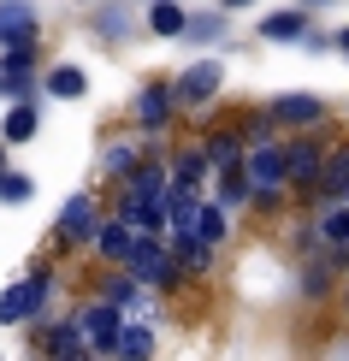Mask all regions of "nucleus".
I'll return each instance as SVG.
<instances>
[{"instance_id": "obj_6", "label": "nucleus", "mask_w": 349, "mask_h": 361, "mask_svg": "<svg viewBox=\"0 0 349 361\" xmlns=\"http://www.w3.org/2000/svg\"><path fill=\"white\" fill-rule=\"evenodd\" d=\"M338 284H343V267L331 261V249L290 261V290H296L302 308H326V302H338Z\"/></svg>"}, {"instance_id": "obj_31", "label": "nucleus", "mask_w": 349, "mask_h": 361, "mask_svg": "<svg viewBox=\"0 0 349 361\" xmlns=\"http://www.w3.org/2000/svg\"><path fill=\"white\" fill-rule=\"evenodd\" d=\"M338 314H343V326H349V273H343V284H338Z\"/></svg>"}, {"instance_id": "obj_26", "label": "nucleus", "mask_w": 349, "mask_h": 361, "mask_svg": "<svg viewBox=\"0 0 349 361\" xmlns=\"http://www.w3.org/2000/svg\"><path fill=\"white\" fill-rule=\"evenodd\" d=\"M154 350H160V326H154V320H136V314H125V326H118V350H113V355L142 361V355H154Z\"/></svg>"}, {"instance_id": "obj_36", "label": "nucleus", "mask_w": 349, "mask_h": 361, "mask_svg": "<svg viewBox=\"0 0 349 361\" xmlns=\"http://www.w3.org/2000/svg\"><path fill=\"white\" fill-rule=\"evenodd\" d=\"M136 6H148V0H136Z\"/></svg>"}, {"instance_id": "obj_28", "label": "nucleus", "mask_w": 349, "mask_h": 361, "mask_svg": "<svg viewBox=\"0 0 349 361\" xmlns=\"http://www.w3.org/2000/svg\"><path fill=\"white\" fill-rule=\"evenodd\" d=\"M349 190V142H338L331 137L326 142V166H320V184H314V202H320V195H343ZM308 202V207H314Z\"/></svg>"}, {"instance_id": "obj_34", "label": "nucleus", "mask_w": 349, "mask_h": 361, "mask_svg": "<svg viewBox=\"0 0 349 361\" xmlns=\"http://www.w3.org/2000/svg\"><path fill=\"white\" fill-rule=\"evenodd\" d=\"M296 6H308V12H326V6H331V0H296Z\"/></svg>"}, {"instance_id": "obj_24", "label": "nucleus", "mask_w": 349, "mask_h": 361, "mask_svg": "<svg viewBox=\"0 0 349 361\" xmlns=\"http://www.w3.org/2000/svg\"><path fill=\"white\" fill-rule=\"evenodd\" d=\"M184 0H148L142 6V36H154V42H178L184 36Z\"/></svg>"}, {"instance_id": "obj_30", "label": "nucleus", "mask_w": 349, "mask_h": 361, "mask_svg": "<svg viewBox=\"0 0 349 361\" xmlns=\"http://www.w3.org/2000/svg\"><path fill=\"white\" fill-rule=\"evenodd\" d=\"M296 48H302V54H338V30L314 18L308 30H302V42H296Z\"/></svg>"}, {"instance_id": "obj_38", "label": "nucleus", "mask_w": 349, "mask_h": 361, "mask_svg": "<svg viewBox=\"0 0 349 361\" xmlns=\"http://www.w3.org/2000/svg\"><path fill=\"white\" fill-rule=\"evenodd\" d=\"M343 113H349V101H343Z\"/></svg>"}, {"instance_id": "obj_22", "label": "nucleus", "mask_w": 349, "mask_h": 361, "mask_svg": "<svg viewBox=\"0 0 349 361\" xmlns=\"http://www.w3.org/2000/svg\"><path fill=\"white\" fill-rule=\"evenodd\" d=\"M83 95H89V71L78 59H59L42 71V101H83Z\"/></svg>"}, {"instance_id": "obj_21", "label": "nucleus", "mask_w": 349, "mask_h": 361, "mask_svg": "<svg viewBox=\"0 0 349 361\" xmlns=\"http://www.w3.org/2000/svg\"><path fill=\"white\" fill-rule=\"evenodd\" d=\"M243 172H249V184H284V137L249 142L243 148Z\"/></svg>"}, {"instance_id": "obj_11", "label": "nucleus", "mask_w": 349, "mask_h": 361, "mask_svg": "<svg viewBox=\"0 0 349 361\" xmlns=\"http://www.w3.org/2000/svg\"><path fill=\"white\" fill-rule=\"evenodd\" d=\"M166 172H172V184L207 190L214 166H207V148H202V137H195V130H184V137H166Z\"/></svg>"}, {"instance_id": "obj_20", "label": "nucleus", "mask_w": 349, "mask_h": 361, "mask_svg": "<svg viewBox=\"0 0 349 361\" xmlns=\"http://www.w3.org/2000/svg\"><path fill=\"white\" fill-rule=\"evenodd\" d=\"M42 36V6L36 0H0V48Z\"/></svg>"}, {"instance_id": "obj_14", "label": "nucleus", "mask_w": 349, "mask_h": 361, "mask_svg": "<svg viewBox=\"0 0 349 361\" xmlns=\"http://www.w3.org/2000/svg\"><path fill=\"white\" fill-rule=\"evenodd\" d=\"M308 24H314V12L296 6V0H284V6H272V12H261V18H255V36H261L267 48H296Z\"/></svg>"}, {"instance_id": "obj_4", "label": "nucleus", "mask_w": 349, "mask_h": 361, "mask_svg": "<svg viewBox=\"0 0 349 361\" xmlns=\"http://www.w3.org/2000/svg\"><path fill=\"white\" fill-rule=\"evenodd\" d=\"M130 125L142 130V137H178V125H184V113H178V101H172V83L166 78H142L136 83V95H130Z\"/></svg>"}, {"instance_id": "obj_35", "label": "nucleus", "mask_w": 349, "mask_h": 361, "mask_svg": "<svg viewBox=\"0 0 349 361\" xmlns=\"http://www.w3.org/2000/svg\"><path fill=\"white\" fill-rule=\"evenodd\" d=\"M71 6H83V12H89V6H95V0H71Z\"/></svg>"}, {"instance_id": "obj_10", "label": "nucleus", "mask_w": 349, "mask_h": 361, "mask_svg": "<svg viewBox=\"0 0 349 361\" xmlns=\"http://www.w3.org/2000/svg\"><path fill=\"white\" fill-rule=\"evenodd\" d=\"M136 0H95V6H89V36L101 42V48H125L130 36H142V18H136Z\"/></svg>"}, {"instance_id": "obj_5", "label": "nucleus", "mask_w": 349, "mask_h": 361, "mask_svg": "<svg viewBox=\"0 0 349 361\" xmlns=\"http://www.w3.org/2000/svg\"><path fill=\"white\" fill-rule=\"evenodd\" d=\"M101 219H107V202H101L95 190L66 195V202H59V214H54V243L89 255V243H95V231H101Z\"/></svg>"}, {"instance_id": "obj_15", "label": "nucleus", "mask_w": 349, "mask_h": 361, "mask_svg": "<svg viewBox=\"0 0 349 361\" xmlns=\"http://www.w3.org/2000/svg\"><path fill=\"white\" fill-rule=\"evenodd\" d=\"M225 36H231V12L214 0V6H190V12H184V36H178V42L207 54V48H219Z\"/></svg>"}, {"instance_id": "obj_2", "label": "nucleus", "mask_w": 349, "mask_h": 361, "mask_svg": "<svg viewBox=\"0 0 349 361\" xmlns=\"http://www.w3.org/2000/svg\"><path fill=\"white\" fill-rule=\"evenodd\" d=\"M166 83H172L178 113H207V107H219V101H225V83H231V71H225V54H219V48H207V54L184 59V66H178Z\"/></svg>"}, {"instance_id": "obj_12", "label": "nucleus", "mask_w": 349, "mask_h": 361, "mask_svg": "<svg viewBox=\"0 0 349 361\" xmlns=\"http://www.w3.org/2000/svg\"><path fill=\"white\" fill-rule=\"evenodd\" d=\"M166 243H172V261H178V273H184V284H202V279H214V267H219V249L207 243L202 231H166Z\"/></svg>"}, {"instance_id": "obj_17", "label": "nucleus", "mask_w": 349, "mask_h": 361, "mask_svg": "<svg viewBox=\"0 0 349 361\" xmlns=\"http://www.w3.org/2000/svg\"><path fill=\"white\" fill-rule=\"evenodd\" d=\"M42 137V95H24V101H6L0 113V142L6 148H24Z\"/></svg>"}, {"instance_id": "obj_16", "label": "nucleus", "mask_w": 349, "mask_h": 361, "mask_svg": "<svg viewBox=\"0 0 349 361\" xmlns=\"http://www.w3.org/2000/svg\"><path fill=\"white\" fill-rule=\"evenodd\" d=\"M290 207H296L290 184H255V190H249V207H243V219H249V225H261V231H278Z\"/></svg>"}, {"instance_id": "obj_29", "label": "nucleus", "mask_w": 349, "mask_h": 361, "mask_svg": "<svg viewBox=\"0 0 349 361\" xmlns=\"http://www.w3.org/2000/svg\"><path fill=\"white\" fill-rule=\"evenodd\" d=\"M30 195H36V178H30V172H18V166L0 172V207H24Z\"/></svg>"}, {"instance_id": "obj_37", "label": "nucleus", "mask_w": 349, "mask_h": 361, "mask_svg": "<svg viewBox=\"0 0 349 361\" xmlns=\"http://www.w3.org/2000/svg\"><path fill=\"white\" fill-rule=\"evenodd\" d=\"M343 202H349V190H343Z\"/></svg>"}, {"instance_id": "obj_25", "label": "nucleus", "mask_w": 349, "mask_h": 361, "mask_svg": "<svg viewBox=\"0 0 349 361\" xmlns=\"http://www.w3.org/2000/svg\"><path fill=\"white\" fill-rule=\"evenodd\" d=\"M195 231H202L214 249H231V237H237V214H231L225 202H214V195H202V214H195Z\"/></svg>"}, {"instance_id": "obj_33", "label": "nucleus", "mask_w": 349, "mask_h": 361, "mask_svg": "<svg viewBox=\"0 0 349 361\" xmlns=\"http://www.w3.org/2000/svg\"><path fill=\"white\" fill-rule=\"evenodd\" d=\"M338 54L349 59V24H338Z\"/></svg>"}, {"instance_id": "obj_7", "label": "nucleus", "mask_w": 349, "mask_h": 361, "mask_svg": "<svg viewBox=\"0 0 349 361\" xmlns=\"http://www.w3.org/2000/svg\"><path fill=\"white\" fill-rule=\"evenodd\" d=\"M125 267H130L142 284H154L160 296H172L178 284H184V273H178V261H172V243H166V237H154V231H136Z\"/></svg>"}, {"instance_id": "obj_27", "label": "nucleus", "mask_w": 349, "mask_h": 361, "mask_svg": "<svg viewBox=\"0 0 349 361\" xmlns=\"http://www.w3.org/2000/svg\"><path fill=\"white\" fill-rule=\"evenodd\" d=\"M249 172H243V166H219L214 178H207V195H214V202H225V207H231V214L243 219V207H249Z\"/></svg>"}, {"instance_id": "obj_3", "label": "nucleus", "mask_w": 349, "mask_h": 361, "mask_svg": "<svg viewBox=\"0 0 349 361\" xmlns=\"http://www.w3.org/2000/svg\"><path fill=\"white\" fill-rule=\"evenodd\" d=\"M326 142L331 130H284V184H290L296 207L314 202V184H320V166H326Z\"/></svg>"}, {"instance_id": "obj_18", "label": "nucleus", "mask_w": 349, "mask_h": 361, "mask_svg": "<svg viewBox=\"0 0 349 361\" xmlns=\"http://www.w3.org/2000/svg\"><path fill=\"white\" fill-rule=\"evenodd\" d=\"M36 350H48V355H89V338H83V326H78V314H59V320H36Z\"/></svg>"}, {"instance_id": "obj_13", "label": "nucleus", "mask_w": 349, "mask_h": 361, "mask_svg": "<svg viewBox=\"0 0 349 361\" xmlns=\"http://www.w3.org/2000/svg\"><path fill=\"white\" fill-rule=\"evenodd\" d=\"M148 142H154V137H142L136 125H130V130H113V137L101 142V160H95V166H101V178H107V184L130 178V172H136V160L148 154Z\"/></svg>"}, {"instance_id": "obj_1", "label": "nucleus", "mask_w": 349, "mask_h": 361, "mask_svg": "<svg viewBox=\"0 0 349 361\" xmlns=\"http://www.w3.org/2000/svg\"><path fill=\"white\" fill-rule=\"evenodd\" d=\"M54 290H59V273H54L48 261H30L24 279H12L6 290H0V332H18V326L48 320Z\"/></svg>"}, {"instance_id": "obj_32", "label": "nucleus", "mask_w": 349, "mask_h": 361, "mask_svg": "<svg viewBox=\"0 0 349 361\" xmlns=\"http://www.w3.org/2000/svg\"><path fill=\"white\" fill-rule=\"evenodd\" d=\"M225 12H249V6H261V0H219Z\"/></svg>"}, {"instance_id": "obj_19", "label": "nucleus", "mask_w": 349, "mask_h": 361, "mask_svg": "<svg viewBox=\"0 0 349 361\" xmlns=\"http://www.w3.org/2000/svg\"><path fill=\"white\" fill-rule=\"evenodd\" d=\"M130 243H136V225L118 219V214H107V219H101V231H95V243H89V255H95L101 267H125L130 261Z\"/></svg>"}, {"instance_id": "obj_8", "label": "nucleus", "mask_w": 349, "mask_h": 361, "mask_svg": "<svg viewBox=\"0 0 349 361\" xmlns=\"http://www.w3.org/2000/svg\"><path fill=\"white\" fill-rule=\"evenodd\" d=\"M267 113L278 118V130H320V125H331V101L314 95V89H278V95L267 101Z\"/></svg>"}, {"instance_id": "obj_9", "label": "nucleus", "mask_w": 349, "mask_h": 361, "mask_svg": "<svg viewBox=\"0 0 349 361\" xmlns=\"http://www.w3.org/2000/svg\"><path fill=\"white\" fill-rule=\"evenodd\" d=\"M71 314H78V326H83V338H89V355H113L118 350V326H125V308H118V302L89 296V302H78Z\"/></svg>"}, {"instance_id": "obj_23", "label": "nucleus", "mask_w": 349, "mask_h": 361, "mask_svg": "<svg viewBox=\"0 0 349 361\" xmlns=\"http://www.w3.org/2000/svg\"><path fill=\"white\" fill-rule=\"evenodd\" d=\"M308 214H314V225H320L326 249H349V202L343 195H320Z\"/></svg>"}]
</instances>
